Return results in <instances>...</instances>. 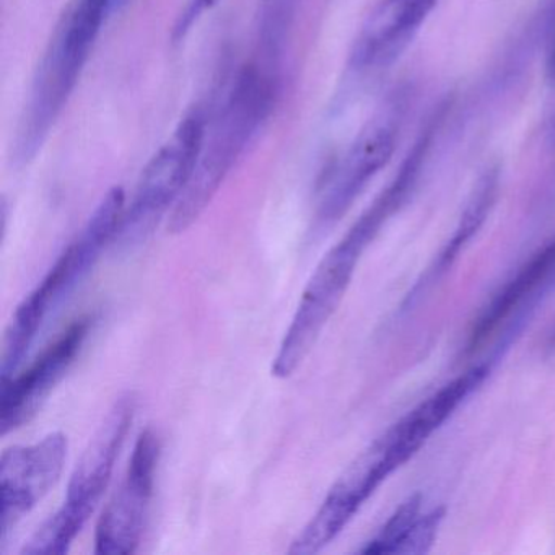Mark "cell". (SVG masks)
Masks as SVG:
<instances>
[{
	"instance_id": "cell-1",
	"label": "cell",
	"mask_w": 555,
	"mask_h": 555,
	"mask_svg": "<svg viewBox=\"0 0 555 555\" xmlns=\"http://www.w3.org/2000/svg\"><path fill=\"white\" fill-rule=\"evenodd\" d=\"M275 61H253L236 74L206 132L193 177L168 220L171 233H183L203 216L240 158L248 151L274 109L279 92Z\"/></svg>"
},
{
	"instance_id": "cell-2",
	"label": "cell",
	"mask_w": 555,
	"mask_h": 555,
	"mask_svg": "<svg viewBox=\"0 0 555 555\" xmlns=\"http://www.w3.org/2000/svg\"><path fill=\"white\" fill-rule=\"evenodd\" d=\"M116 5L118 0H70L35 73L15 138V164L27 165L43 147Z\"/></svg>"
},
{
	"instance_id": "cell-3",
	"label": "cell",
	"mask_w": 555,
	"mask_h": 555,
	"mask_svg": "<svg viewBox=\"0 0 555 555\" xmlns=\"http://www.w3.org/2000/svg\"><path fill=\"white\" fill-rule=\"evenodd\" d=\"M405 196L408 190L399 181L392 180L343 240L321 259L279 346L278 356L272 362V375L288 378L310 356L324 326L339 308L363 251L378 235L386 220L401 207Z\"/></svg>"
},
{
	"instance_id": "cell-4",
	"label": "cell",
	"mask_w": 555,
	"mask_h": 555,
	"mask_svg": "<svg viewBox=\"0 0 555 555\" xmlns=\"http://www.w3.org/2000/svg\"><path fill=\"white\" fill-rule=\"evenodd\" d=\"M125 212V190L121 186L113 188L100 201L79 235L64 249L43 281L18 305L5 336L2 379L17 373L44 320L95 268L106 246L118 238Z\"/></svg>"
},
{
	"instance_id": "cell-5",
	"label": "cell",
	"mask_w": 555,
	"mask_h": 555,
	"mask_svg": "<svg viewBox=\"0 0 555 555\" xmlns=\"http://www.w3.org/2000/svg\"><path fill=\"white\" fill-rule=\"evenodd\" d=\"M135 409L138 398L134 392H125L116 399L74 469L63 506L38 528L22 548V554L61 555L69 551L105 493L134 421Z\"/></svg>"
},
{
	"instance_id": "cell-6",
	"label": "cell",
	"mask_w": 555,
	"mask_h": 555,
	"mask_svg": "<svg viewBox=\"0 0 555 555\" xmlns=\"http://www.w3.org/2000/svg\"><path fill=\"white\" fill-rule=\"evenodd\" d=\"M206 126L207 115L197 106L155 152L139 178L131 204L126 207L118 238L145 235L171 206H177L193 177Z\"/></svg>"
},
{
	"instance_id": "cell-7",
	"label": "cell",
	"mask_w": 555,
	"mask_h": 555,
	"mask_svg": "<svg viewBox=\"0 0 555 555\" xmlns=\"http://www.w3.org/2000/svg\"><path fill=\"white\" fill-rule=\"evenodd\" d=\"M160 454L157 431L152 428L142 431L135 441L125 480L96 525V554L128 555L138 551L154 496Z\"/></svg>"
},
{
	"instance_id": "cell-8",
	"label": "cell",
	"mask_w": 555,
	"mask_h": 555,
	"mask_svg": "<svg viewBox=\"0 0 555 555\" xmlns=\"http://www.w3.org/2000/svg\"><path fill=\"white\" fill-rule=\"evenodd\" d=\"M398 135L395 113H379L366 122L356 141L327 171L318 201L320 225H331L349 210L370 181L391 160Z\"/></svg>"
},
{
	"instance_id": "cell-9",
	"label": "cell",
	"mask_w": 555,
	"mask_h": 555,
	"mask_svg": "<svg viewBox=\"0 0 555 555\" xmlns=\"http://www.w3.org/2000/svg\"><path fill=\"white\" fill-rule=\"evenodd\" d=\"M392 469L395 467L389 463L382 441L376 438L331 487L313 518L292 542L288 554L310 555L323 551L343 532L376 489L396 473Z\"/></svg>"
},
{
	"instance_id": "cell-10",
	"label": "cell",
	"mask_w": 555,
	"mask_h": 555,
	"mask_svg": "<svg viewBox=\"0 0 555 555\" xmlns=\"http://www.w3.org/2000/svg\"><path fill=\"white\" fill-rule=\"evenodd\" d=\"M67 441L63 431H53L31 444H15L0 457V516L2 542L11 529L35 508L56 486L66 463Z\"/></svg>"
},
{
	"instance_id": "cell-11",
	"label": "cell",
	"mask_w": 555,
	"mask_h": 555,
	"mask_svg": "<svg viewBox=\"0 0 555 555\" xmlns=\"http://www.w3.org/2000/svg\"><path fill=\"white\" fill-rule=\"evenodd\" d=\"M92 324L93 318H80L24 373H15L11 378L2 379L0 434L8 435L37 414L41 402L50 396L76 362Z\"/></svg>"
},
{
	"instance_id": "cell-12",
	"label": "cell",
	"mask_w": 555,
	"mask_h": 555,
	"mask_svg": "<svg viewBox=\"0 0 555 555\" xmlns=\"http://www.w3.org/2000/svg\"><path fill=\"white\" fill-rule=\"evenodd\" d=\"M438 0H382L360 28L350 53L357 70L386 66L417 34Z\"/></svg>"
},
{
	"instance_id": "cell-13",
	"label": "cell",
	"mask_w": 555,
	"mask_h": 555,
	"mask_svg": "<svg viewBox=\"0 0 555 555\" xmlns=\"http://www.w3.org/2000/svg\"><path fill=\"white\" fill-rule=\"evenodd\" d=\"M555 284V238L534 253L516 274L490 298L474 321L469 349L486 343L500 326L521 318Z\"/></svg>"
},
{
	"instance_id": "cell-14",
	"label": "cell",
	"mask_w": 555,
	"mask_h": 555,
	"mask_svg": "<svg viewBox=\"0 0 555 555\" xmlns=\"http://www.w3.org/2000/svg\"><path fill=\"white\" fill-rule=\"evenodd\" d=\"M443 509H422V496L412 495L366 542L362 554H424L430 551L443 519Z\"/></svg>"
},
{
	"instance_id": "cell-15",
	"label": "cell",
	"mask_w": 555,
	"mask_h": 555,
	"mask_svg": "<svg viewBox=\"0 0 555 555\" xmlns=\"http://www.w3.org/2000/svg\"><path fill=\"white\" fill-rule=\"evenodd\" d=\"M500 171L499 168H489L483 171L482 177L477 180L469 199H467L466 207H464L463 216H461L460 223L454 230L448 245L444 246L443 253L440 258L435 262L434 268L428 269L425 274L424 288L431 282L437 281L451 264L454 259L460 255L463 246L473 238L474 233L482 227L486 222L487 216L490 214L493 204H495L496 193H499ZM422 284H417L421 287Z\"/></svg>"
},
{
	"instance_id": "cell-16",
	"label": "cell",
	"mask_w": 555,
	"mask_h": 555,
	"mask_svg": "<svg viewBox=\"0 0 555 555\" xmlns=\"http://www.w3.org/2000/svg\"><path fill=\"white\" fill-rule=\"evenodd\" d=\"M217 4V0H184L173 27V40L181 41L188 37L194 25L204 17L207 11Z\"/></svg>"
},
{
	"instance_id": "cell-17",
	"label": "cell",
	"mask_w": 555,
	"mask_h": 555,
	"mask_svg": "<svg viewBox=\"0 0 555 555\" xmlns=\"http://www.w3.org/2000/svg\"><path fill=\"white\" fill-rule=\"evenodd\" d=\"M548 70H551L552 77H555V30L552 35L551 53H548Z\"/></svg>"
},
{
	"instance_id": "cell-18",
	"label": "cell",
	"mask_w": 555,
	"mask_h": 555,
	"mask_svg": "<svg viewBox=\"0 0 555 555\" xmlns=\"http://www.w3.org/2000/svg\"><path fill=\"white\" fill-rule=\"evenodd\" d=\"M551 349L555 350V334H552V337H551Z\"/></svg>"
}]
</instances>
